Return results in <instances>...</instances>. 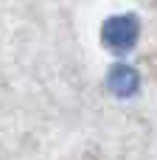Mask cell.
<instances>
[{"label": "cell", "instance_id": "cell-1", "mask_svg": "<svg viewBox=\"0 0 157 160\" xmlns=\"http://www.w3.org/2000/svg\"><path fill=\"white\" fill-rule=\"evenodd\" d=\"M140 28H138V20L135 17H110L107 25H104V42L112 48V51H126L135 45Z\"/></svg>", "mask_w": 157, "mask_h": 160}, {"label": "cell", "instance_id": "cell-2", "mask_svg": "<svg viewBox=\"0 0 157 160\" xmlns=\"http://www.w3.org/2000/svg\"><path fill=\"white\" fill-rule=\"evenodd\" d=\"M110 87L118 93V96H129L138 90V73L126 65H118L112 73H110Z\"/></svg>", "mask_w": 157, "mask_h": 160}]
</instances>
